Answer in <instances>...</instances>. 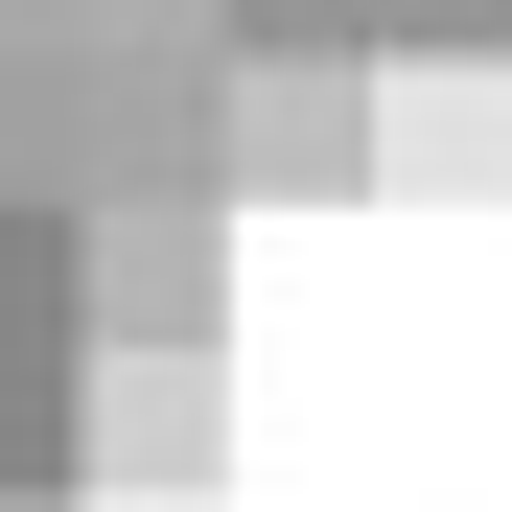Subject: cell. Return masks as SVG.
<instances>
[{
  "label": "cell",
  "mask_w": 512,
  "mask_h": 512,
  "mask_svg": "<svg viewBox=\"0 0 512 512\" xmlns=\"http://www.w3.org/2000/svg\"><path fill=\"white\" fill-rule=\"evenodd\" d=\"M70 489H233V326H94Z\"/></svg>",
  "instance_id": "6da1fadb"
},
{
  "label": "cell",
  "mask_w": 512,
  "mask_h": 512,
  "mask_svg": "<svg viewBox=\"0 0 512 512\" xmlns=\"http://www.w3.org/2000/svg\"><path fill=\"white\" fill-rule=\"evenodd\" d=\"M210 187H256V210L373 187V47H256V24H233V70H210Z\"/></svg>",
  "instance_id": "7a4b0ae2"
},
{
  "label": "cell",
  "mask_w": 512,
  "mask_h": 512,
  "mask_svg": "<svg viewBox=\"0 0 512 512\" xmlns=\"http://www.w3.org/2000/svg\"><path fill=\"white\" fill-rule=\"evenodd\" d=\"M70 373H94V256H70V210L0 187V489L70 466Z\"/></svg>",
  "instance_id": "3957f363"
},
{
  "label": "cell",
  "mask_w": 512,
  "mask_h": 512,
  "mask_svg": "<svg viewBox=\"0 0 512 512\" xmlns=\"http://www.w3.org/2000/svg\"><path fill=\"white\" fill-rule=\"evenodd\" d=\"M489 163H512V24L373 47V187H489Z\"/></svg>",
  "instance_id": "277c9868"
},
{
  "label": "cell",
  "mask_w": 512,
  "mask_h": 512,
  "mask_svg": "<svg viewBox=\"0 0 512 512\" xmlns=\"http://www.w3.org/2000/svg\"><path fill=\"white\" fill-rule=\"evenodd\" d=\"M70 256H94V326H233V187H94L70 210Z\"/></svg>",
  "instance_id": "5b68a950"
},
{
  "label": "cell",
  "mask_w": 512,
  "mask_h": 512,
  "mask_svg": "<svg viewBox=\"0 0 512 512\" xmlns=\"http://www.w3.org/2000/svg\"><path fill=\"white\" fill-rule=\"evenodd\" d=\"M0 512H94V489H70V466H24V489H0Z\"/></svg>",
  "instance_id": "8992f818"
},
{
  "label": "cell",
  "mask_w": 512,
  "mask_h": 512,
  "mask_svg": "<svg viewBox=\"0 0 512 512\" xmlns=\"http://www.w3.org/2000/svg\"><path fill=\"white\" fill-rule=\"evenodd\" d=\"M489 24H512V0H489Z\"/></svg>",
  "instance_id": "52a82bcc"
}]
</instances>
